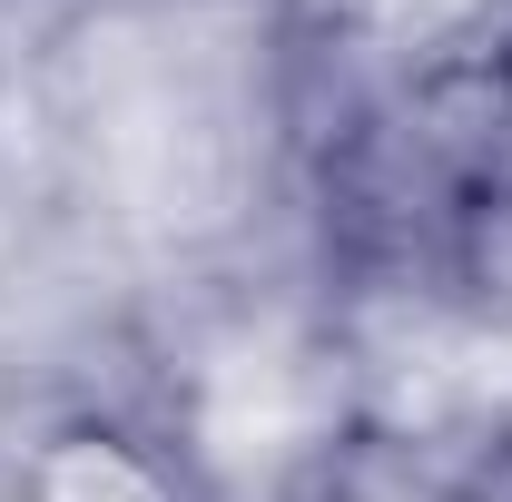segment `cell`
Wrapping results in <instances>:
<instances>
[{"instance_id":"cell-1","label":"cell","mask_w":512,"mask_h":502,"mask_svg":"<svg viewBox=\"0 0 512 502\" xmlns=\"http://www.w3.org/2000/svg\"><path fill=\"white\" fill-rule=\"evenodd\" d=\"M20 502H188V473L158 453V434L109 424V414H69L40 434Z\"/></svg>"}]
</instances>
